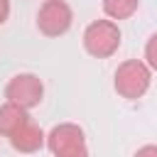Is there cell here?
Masks as SVG:
<instances>
[{"label": "cell", "instance_id": "obj_10", "mask_svg": "<svg viewBox=\"0 0 157 157\" xmlns=\"http://www.w3.org/2000/svg\"><path fill=\"white\" fill-rule=\"evenodd\" d=\"M135 157H157V145H142L135 152Z\"/></svg>", "mask_w": 157, "mask_h": 157}, {"label": "cell", "instance_id": "obj_9", "mask_svg": "<svg viewBox=\"0 0 157 157\" xmlns=\"http://www.w3.org/2000/svg\"><path fill=\"white\" fill-rule=\"evenodd\" d=\"M145 64L150 66V69H155L157 71V32L147 39V44H145Z\"/></svg>", "mask_w": 157, "mask_h": 157}, {"label": "cell", "instance_id": "obj_4", "mask_svg": "<svg viewBox=\"0 0 157 157\" xmlns=\"http://www.w3.org/2000/svg\"><path fill=\"white\" fill-rule=\"evenodd\" d=\"M74 12L64 0H47L37 12V27L47 37H59L71 27Z\"/></svg>", "mask_w": 157, "mask_h": 157}, {"label": "cell", "instance_id": "obj_5", "mask_svg": "<svg viewBox=\"0 0 157 157\" xmlns=\"http://www.w3.org/2000/svg\"><path fill=\"white\" fill-rule=\"evenodd\" d=\"M47 147L52 150V155H64V152H71V150H78V147H86V137H83V130L74 123H61V125H54L47 135Z\"/></svg>", "mask_w": 157, "mask_h": 157}, {"label": "cell", "instance_id": "obj_1", "mask_svg": "<svg viewBox=\"0 0 157 157\" xmlns=\"http://www.w3.org/2000/svg\"><path fill=\"white\" fill-rule=\"evenodd\" d=\"M150 81H152V69L140 59H128L115 69V81L113 83H115V91L123 98L135 101V98H142L147 93Z\"/></svg>", "mask_w": 157, "mask_h": 157}, {"label": "cell", "instance_id": "obj_2", "mask_svg": "<svg viewBox=\"0 0 157 157\" xmlns=\"http://www.w3.org/2000/svg\"><path fill=\"white\" fill-rule=\"evenodd\" d=\"M83 47L91 56L105 59L113 56L120 47V29L113 20H96L83 32Z\"/></svg>", "mask_w": 157, "mask_h": 157}, {"label": "cell", "instance_id": "obj_8", "mask_svg": "<svg viewBox=\"0 0 157 157\" xmlns=\"http://www.w3.org/2000/svg\"><path fill=\"white\" fill-rule=\"evenodd\" d=\"M140 7V0H103V12L110 20H128Z\"/></svg>", "mask_w": 157, "mask_h": 157}, {"label": "cell", "instance_id": "obj_11", "mask_svg": "<svg viewBox=\"0 0 157 157\" xmlns=\"http://www.w3.org/2000/svg\"><path fill=\"white\" fill-rule=\"evenodd\" d=\"M56 157H88V147H78V150H71V152H64Z\"/></svg>", "mask_w": 157, "mask_h": 157}, {"label": "cell", "instance_id": "obj_3", "mask_svg": "<svg viewBox=\"0 0 157 157\" xmlns=\"http://www.w3.org/2000/svg\"><path fill=\"white\" fill-rule=\"evenodd\" d=\"M42 96H44V83L39 76L34 74H17L7 81L5 86V98L7 103H15L25 110L34 108L42 103Z\"/></svg>", "mask_w": 157, "mask_h": 157}, {"label": "cell", "instance_id": "obj_12", "mask_svg": "<svg viewBox=\"0 0 157 157\" xmlns=\"http://www.w3.org/2000/svg\"><path fill=\"white\" fill-rule=\"evenodd\" d=\"M7 15H10V0H0V25L7 20Z\"/></svg>", "mask_w": 157, "mask_h": 157}, {"label": "cell", "instance_id": "obj_6", "mask_svg": "<svg viewBox=\"0 0 157 157\" xmlns=\"http://www.w3.org/2000/svg\"><path fill=\"white\" fill-rule=\"evenodd\" d=\"M47 142V135L42 132V128L32 120V118H27L12 135H10V145L17 150V152H37L42 145Z\"/></svg>", "mask_w": 157, "mask_h": 157}, {"label": "cell", "instance_id": "obj_7", "mask_svg": "<svg viewBox=\"0 0 157 157\" xmlns=\"http://www.w3.org/2000/svg\"><path fill=\"white\" fill-rule=\"evenodd\" d=\"M27 118H29V115H27L25 108H20V105H15V103H2V105H0V135L10 137Z\"/></svg>", "mask_w": 157, "mask_h": 157}]
</instances>
